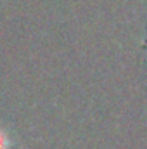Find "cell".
<instances>
[{
  "label": "cell",
  "instance_id": "obj_1",
  "mask_svg": "<svg viewBox=\"0 0 147 149\" xmlns=\"http://www.w3.org/2000/svg\"><path fill=\"white\" fill-rule=\"evenodd\" d=\"M10 148V141L7 137V134L3 130H0V149H9Z\"/></svg>",
  "mask_w": 147,
  "mask_h": 149
}]
</instances>
